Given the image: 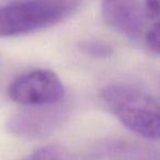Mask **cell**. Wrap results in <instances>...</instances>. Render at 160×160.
I'll list each match as a JSON object with an SVG mask.
<instances>
[{"label":"cell","mask_w":160,"mask_h":160,"mask_svg":"<svg viewBox=\"0 0 160 160\" xmlns=\"http://www.w3.org/2000/svg\"><path fill=\"white\" fill-rule=\"evenodd\" d=\"M114 116L131 132L147 139H160V102L138 87L114 83L101 94Z\"/></svg>","instance_id":"obj_1"},{"label":"cell","mask_w":160,"mask_h":160,"mask_svg":"<svg viewBox=\"0 0 160 160\" xmlns=\"http://www.w3.org/2000/svg\"><path fill=\"white\" fill-rule=\"evenodd\" d=\"M66 152L57 146H46L32 153L27 160H66Z\"/></svg>","instance_id":"obj_7"},{"label":"cell","mask_w":160,"mask_h":160,"mask_svg":"<svg viewBox=\"0 0 160 160\" xmlns=\"http://www.w3.org/2000/svg\"><path fill=\"white\" fill-rule=\"evenodd\" d=\"M64 94L59 77L49 69H35L23 73L8 88V96L13 102L30 108L58 104Z\"/></svg>","instance_id":"obj_3"},{"label":"cell","mask_w":160,"mask_h":160,"mask_svg":"<svg viewBox=\"0 0 160 160\" xmlns=\"http://www.w3.org/2000/svg\"><path fill=\"white\" fill-rule=\"evenodd\" d=\"M82 0H24L0 7V38L53 27L72 14Z\"/></svg>","instance_id":"obj_2"},{"label":"cell","mask_w":160,"mask_h":160,"mask_svg":"<svg viewBox=\"0 0 160 160\" xmlns=\"http://www.w3.org/2000/svg\"><path fill=\"white\" fill-rule=\"evenodd\" d=\"M79 49L82 53L91 56V57L100 58V59L110 57L114 53L113 47L110 44L101 42V41H94V40L80 42Z\"/></svg>","instance_id":"obj_6"},{"label":"cell","mask_w":160,"mask_h":160,"mask_svg":"<svg viewBox=\"0 0 160 160\" xmlns=\"http://www.w3.org/2000/svg\"><path fill=\"white\" fill-rule=\"evenodd\" d=\"M145 40L149 49L160 55V19L147 31Z\"/></svg>","instance_id":"obj_8"},{"label":"cell","mask_w":160,"mask_h":160,"mask_svg":"<svg viewBox=\"0 0 160 160\" xmlns=\"http://www.w3.org/2000/svg\"><path fill=\"white\" fill-rule=\"evenodd\" d=\"M58 104L47 107H35L13 115L9 121L11 132L21 136H38L53 128L62 113Z\"/></svg>","instance_id":"obj_5"},{"label":"cell","mask_w":160,"mask_h":160,"mask_svg":"<svg viewBox=\"0 0 160 160\" xmlns=\"http://www.w3.org/2000/svg\"><path fill=\"white\" fill-rule=\"evenodd\" d=\"M144 9L147 18L160 19V0H144Z\"/></svg>","instance_id":"obj_9"},{"label":"cell","mask_w":160,"mask_h":160,"mask_svg":"<svg viewBox=\"0 0 160 160\" xmlns=\"http://www.w3.org/2000/svg\"><path fill=\"white\" fill-rule=\"evenodd\" d=\"M101 17L108 27L131 41L145 34L147 16L138 0H102Z\"/></svg>","instance_id":"obj_4"}]
</instances>
